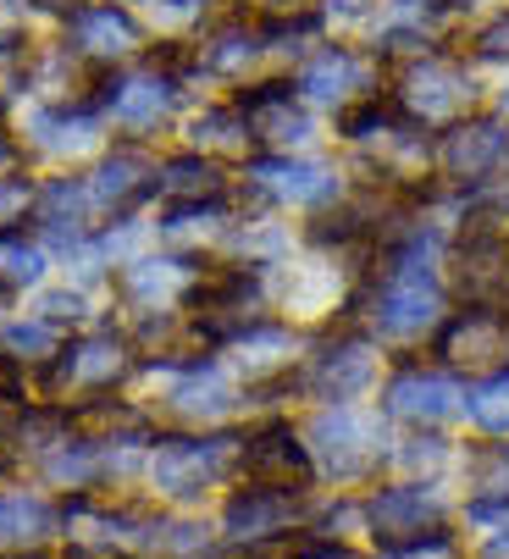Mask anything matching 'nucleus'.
<instances>
[{
    "label": "nucleus",
    "mask_w": 509,
    "mask_h": 559,
    "mask_svg": "<svg viewBox=\"0 0 509 559\" xmlns=\"http://www.w3.org/2000/svg\"><path fill=\"white\" fill-rule=\"evenodd\" d=\"M238 471L249 483H267V488H310L316 460L310 443H299V432L288 421H261L254 432L238 438Z\"/></svg>",
    "instance_id": "nucleus-7"
},
{
    "label": "nucleus",
    "mask_w": 509,
    "mask_h": 559,
    "mask_svg": "<svg viewBox=\"0 0 509 559\" xmlns=\"http://www.w3.org/2000/svg\"><path fill=\"white\" fill-rule=\"evenodd\" d=\"M144 194H155V162L133 144H117L106 162L95 167L90 178V205H106V211H133Z\"/></svg>",
    "instance_id": "nucleus-14"
},
{
    "label": "nucleus",
    "mask_w": 509,
    "mask_h": 559,
    "mask_svg": "<svg viewBox=\"0 0 509 559\" xmlns=\"http://www.w3.org/2000/svg\"><path fill=\"white\" fill-rule=\"evenodd\" d=\"M238 465L233 432H200V438H155L150 449V483L166 499H200L211 483Z\"/></svg>",
    "instance_id": "nucleus-3"
},
{
    "label": "nucleus",
    "mask_w": 509,
    "mask_h": 559,
    "mask_svg": "<svg viewBox=\"0 0 509 559\" xmlns=\"http://www.w3.org/2000/svg\"><path fill=\"white\" fill-rule=\"evenodd\" d=\"M377 377V355L366 338H327L305 371H299V388L310 399H327V405H350V399H360Z\"/></svg>",
    "instance_id": "nucleus-9"
},
{
    "label": "nucleus",
    "mask_w": 509,
    "mask_h": 559,
    "mask_svg": "<svg viewBox=\"0 0 509 559\" xmlns=\"http://www.w3.org/2000/svg\"><path fill=\"white\" fill-rule=\"evenodd\" d=\"M67 28H72V50L78 56H95V61L139 50V23L122 7H111V0H106V7H72L67 12Z\"/></svg>",
    "instance_id": "nucleus-15"
},
{
    "label": "nucleus",
    "mask_w": 509,
    "mask_h": 559,
    "mask_svg": "<svg viewBox=\"0 0 509 559\" xmlns=\"http://www.w3.org/2000/svg\"><path fill=\"white\" fill-rule=\"evenodd\" d=\"M399 117H404L399 100H388V95H366L360 106H344V117H338V133H344V139H377V133H388Z\"/></svg>",
    "instance_id": "nucleus-27"
},
{
    "label": "nucleus",
    "mask_w": 509,
    "mask_h": 559,
    "mask_svg": "<svg viewBox=\"0 0 509 559\" xmlns=\"http://www.w3.org/2000/svg\"><path fill=\"white\" fill-rule=\"evenodd\" d=\"M476 56H487V61H504L509 56V12L476 34Z\"/></svg>",
    "instance_id": "nucleus-34"
},
{
    "label": "nucleus",
    "mask_w": 509,
    "mask_h": 559,
    "mask_svg": "<svg viewBox=\"0 0 509 559\" xmlns=\"http://www.w3.org/2000/svg\"><path fill=\"white\" fill-rule=\"evenodd\" d=\"M327 12L332 17H360V12H371V0H327Z\"/></svg>",
    "instance_id": "nucleus-35"
},
{
    "label": "nucleus",
    "mask_w": 509,
    "mask_h": 559,
    "mask_svg": "<svg viewBox=\"0 0 509 559\" xmlns=\"http://www.w3.org/2000/svg\"><path fill=\"white\" fill-rule=\"evenodd\" d=\"M61 510L39 493H0V548L12 554H34L45 537H56Z\"/></svg>",
    "instance_id": "nucleus-17"
},
{
    "label": "nucleus",
    "mask_w": 509,
    "mask_h": 559,
    "mask_svg": "<svg viewBox=\"0 0 509 559\" xmlns=\"http://www.w3.org/2000/svg\"><path fill=\"white\" fill-rule=\"evenodd\" d=\"M128 371H133V344L122 333H83V338L61 344V355L50 360L45 382L56 393H90V399H100Z\"/></svg>",
    "instance_id": "nucleus-5"
},
{
    "label": "nucleus",
    "mask_w": 509,
    "mask_h": 559,
    "mask_svg": "<svg viewBox=\"0 0 509 559\" xmlns=\"http://www.w3.org/2000/svg\"><path fill=\"white\" fill-rule=\"evenodd\" d=\"M189 133H194V144H249V128H244V117H238L233 106H227V111H205V117H194Z\"/></svg>",
    "instance_id": "nucleus-29"
},
{
    "label": "nucleus",
    "mask_w": 509,
    "mask_h": 559,
    "mask_svg": "<svg viewBox=\"0 0 509 559\" xmlns=\"http://www.w3.org/2000/svg\"><path fill=\"white\" fill-rule=\"evenodd\" d=\"M310 460L316 471L338 476V483H355V476H371L382 460H393V449H382L377 421H366L350 405H332L310 421Z\"/></svg>",
    "instance_id": "nucleus-4"
},
{
    "label": "nucleus",
    "mask_w": 509,
    "mask_h": 559,
    "mask_svg": "<svg viewBox=\"0 0 509 559\" xmlns=\"http://www.w3.org/2000/svg\"><path fill=\"white\" fill-rule=\"evenodd\" d=\"M205 7H211V0H144V12L155 17V23H200L205 17Z\"/></svg>",
    "instance_id": "nucleus-32"
},
{
    "label": "nucleus",
    "mask_w": 509,
    "mask_h": 559,
    "mask_svg": "<svg viewBox=\"0 0 509 559\" xmlns=\"http://www.w3.org/2000/svg\"><path fill=\"white\" fill-rule=\"evenodd\" d=\"M34 144L50 155H72V150H90L100 139V117L90 106H72V111H34Z\"/></svg>",
    "instance_id": "nucleus-22"
},
{
    "label": "nucleus",
    "mask_w": 509,
    "mask_h": 559,
    "mask_svg": "<svg viewBox=\"0 0 509 559\" xmlns=\"http://www.w3.org/2000/svg\"><path fill=\"white\" fill-rule=\"evenodd\" d=\"M272 7H299V0H272Z\"/></svg>",
    "instance_id": "nucleus-37"
},
{
    "label": "nucleus",
    "mask_w": 509,
    "mask_h": 559,
    "mask_svg": "<svg viewBox=\"0 0 509 559\" xmlns=\"http://www.w3.org/2000/svg\"><path fill=\"white\" fill-rule=\"evenodd\" d=\"M155 189L161 194H173L178 205H216L222 189H227V173L211 162V155H173L161 173H155Z\"/></svg>",
    "instance_id": "nucleus-18"
},
{
    "label": "nucleus",
    "mask_w": 509,
    "mask_h": 559,
    "mask_svg": "<svg viewBox=\"0 0 509 559\" xmlns=\"http://www.w3.org/2000/svg\"><path fill=\"white\" fill-rule=\"evenodd\" d=\"M449 266H454V294L465 299V310L509 316V227L498 216H465Z\"/></svg>",
    "instance_id": "nucleus-2"
},
{
    "label": "nucleus",
    "mask_w": 509,
    "mask_h": 559,
    "mask_svg": "<svg viewBox=\"0 0 509 559\" xmlns=\"http://www.w3.org/2000/svg\"><path fill=\"white\" fill-rule=\"evenodd\" d=\"M360 84H366V61L350 56V50H338V45L310 56L299 67V78H294V90L310 95V100H350V90H360Z\"/></svg>",
    "instance_id": "nucleus-19"
},
{
    "label": "nucleus",
    "mask_w": 509,
    "mask_h": 559,
    "mask_svg": "<svg viewBox=\"0 0 509 559\" xmlns=\"http://www.w3.org/2000/svg\"><path fill=\"white\" fill-rule=\"evenodd\" d=\"M45 255L34 245H23V233H0V288H28L39 283Z\"/></svg>",
    "instance_id": "nucleus-28"
},
{
    "label": "nucleus",
    "mask_w": 509,
    "mask_h": 559,
    "mask_svg": "<svg viewBox=\"0 0 509 559\" xmlns=\"http://www.w3.org/2000/svg\"><path fill=\"white\" fill-rule=\"evenodd\" d=\"M393 460H399V465H410V471H421V465H443V460H449V449H443V438H438V432H427V438L415 432V438H404V443L393 449Z\"/></svg>",
    "instance_id": "nucleus-31"
},
{
    "label": "nucleus",
    "mask_w": 509,
    "mask_h": 559,
    "mask_svg": "<svg viewBox=\"0 0 509 559\" xmlns=\"http://www.w3.org/2000/svg\"><path fill=\"white\" fill-rule=\"evenodd\" d=\"M465 416H471L482 432L509 438V366L493 371V377H482V382L465 393Z\"/></svg>",
    "instance_id": "nucleus-25"
},
{
    "label": "nucleus",
    "mask_w": 509,
    "mask_h": 559,
    "mask_svg": "<svg viewBox=\"0 0 509 559\" xmlns=\"http://www.w3.org/2000/svg\"><path fill=\"white\" fill-rule=\"evenodd\" d=\"M39 316L50 328H61V322H78L83 316V294H72V288H56V294H45L39 299Z\"/></svg>",
    "instance_id": "nucleus-33"
},
{
    "label": "nucleus",
    "mask_w": 509,
    "mask_h": 559,
    "mask_svg": "<svg viewBox=\"0 0 509 559\" xmlns=\"http://www.w3.org/2000/svg\"><path fill=\"white\" fill-rule=\"evenodd\" d=\"M382 411L393 421H415V427H438L449 421L454 411H465V388L443 371H421V366H404L388 393H382Z\"/></svg>",
    "instance_id": "nucleus-11"
},
{
    "label": "nucleus",
    "mask_w": 509,
    "mask_h": 559,
    "mask_svg": "<svg viewBox=\"0 0 509 559\" xmlns=\"http://www.w3.org/2000/svg\"><path fill=\"white\" fill-rule=\"evenodd\" d=\"M305 521V493L299 488H267V483H249L227 499L222 510V532L233 543H267V537H288Z\"/></svg>",
    "instance_id": "nucleus-8"
},
{
    "label": "nucleus",
    "mask_w": 509,
    "mask_h": 559,
    "mask_svg": "<svg viewBox=\"0 0 509 559\" xmlns=\"http://www.w3.org/2000/svg\"><path fill=\"white\" fill-rule=\"evenodd\" d=\"M7 162H12V144H7V139H0V167H7Z\"/></svg>",
    "instance_id": "nucleus-36"
},
{
    "label": "nucleus",
    "mask_w": 509,
    "mask_h": 559,
    "mask_svg": "<svg viewBox=\"0 0 509 559\" xmlns=\"http://www.w3.org/2000/svg\"><path fill=\"white\" fill-rule=\"evenodd\" d=\"M83 211H90V183H78V178H56L34 200V222L56 238V245H67V250L83 238Z\"/></svg>",
    "instance_id": "nucleus-20"
},
{
    "label": "nucleus",
    "mask_w": 509,
    "mask_h": 559,
    "mask_svg": "<svg viewBox=\"0 0 509 559\" xmlns=\"http://www.w3.org/2000/svg\"><path fill=\"white\" fill-rule=\"evenodd\" d=\"M438 266H443V233L438 227H415V233H404L399 245L388 250L382 277H371V288L350 310H366V322L377 333H388V338L427 333V328L443 322Z\"/></svg>",
    "instance_id": "nucleus-1"
},
{
    "label": "nucleus",
    "mask_w": 509,
    "mask_h": 559,
    "mask_svg": "<svg viewBox=\"0 0 509 559\" xmlns=\"http://www.w3.org/2000/svg\"><path fill=\"white\" fill-rule=\"evenodd\" d=\"M0 355H12L17 366H23V360H56V355H61V328H50L45 316L7 322V333H0Z\"/></svg>",
    "instance_id": "nucleus-26"
},
{
    "label": "nucleus",
    "mask_w": 509,
    "mask_h": 559,
    "mask_svg": "<svg viewBox=\"0 0 509 559\" xmlns=\"http://www.w3.org/2000/svg\"><path fill=\"white\" fill-rule=\"evenodd\" d=\"M438 162L460 183H482L509 167V122L504 117H460L438 139Z\"/></svg>",
    "instance_id": "nucleus-10"
},
{
    "label": "nucleus",
    "mask_w": 509,
    "mask_h": 559,
    "mask_svg": "<svg viewBox=\"0 0 509 559\" xmlns=\"http://www.w3.org/2000/svg\"><path fill=\"white\" fill-rule=\"evenodd\" d=\"M471 100V78L449 61H415L410 67V90H404V106L415 122H433V117H454L460 106Z\"/></svg>",
    "instance_id": "nucleus-16"
},
{
    "label": "nucleus",
    "mask_w": 509,
    "mask_h": 559,
    "mask_svg": "<svg viewBox=\"0 0 509 559\" xmlns=\"http://www.w3.org/2000/svg\"><path fill=\"white\" fill-rule=\"evenodd\" d=\"M244 178L272 194V200H288V205H327L338 200V173L321 167V162H294V155H254L244 167Z\"/></svg>",
    "instance_id": "nucleus-12"
},
{
    "label": "nucleus",
    "mask_w": 509,
    "mask_h": 559,
    "mask_svg": "<svg viewBox=\"0 0 509 559\" xmlns=\"http://www.w3.org/2000/svg\"><path fill=\"white\" fill-rule=\"evenodd\" d=\"M166 399H173L178 416H222L227 399H233V388L222 382V371H216L211 360H189L184 377L166 388Z\"/></svg>",
    "instance_id": "nucleus-21"
},
{
    "label": "nucleus",
    "mask_w": 509,
    "mask_h": 559,
    "mask_svg": "<svg viewBox=\"0 0 509 559\" xmlns=\"http://www.w3.org/2000/svg\"><path fill=\"white\" fill-rule=\"evenodd\" d=\"M34 200H39L34 178H23V173L0 178V233H12L23 216H34Z\"/></svg>",
    "instance_id": "nucleus-30"
},
{
    "label": "nucleus",
    "mask_w": 509,
    "mask_h": 559,
    "mask_svg": "<svg viewBox=\"0 0 509 559\" xmlns=\"http://www.w3.org/2000/svg\"><path fill=\"white\" fill-rule=\"evenodd\" d=\"M261 50H267V28L227 23V28H216V34L200 45V67H205V72H238V67H249Z\"/></svg>",
    "instance_id": "nucleus-24"
},
{
    "label": "nucleus",
    "mask_w": 509,
    "mask_h": 559,
    "mask_svg": "<svg viewBox=\"0 0 509 559\" xmlns=\"http://www.w3.org/2000/svg\"><path fill=\"white\" fill-rule=\"evenodd\" d=\"M178 106V84L166 72H128V78H111L106 72V95H100V111L117 117L122 128H155L166 111Z\"/></svg>",
    "instance_id": "nucleus-13"
},
{
    "label": "nucleus",
    "mask_w": 509,
    "mask_h": 559,
    "mask_svg": "<svg viewBox=\"0 0 509 559\" xmlns=\"http://www.w3.org/2000/svg\"><path fill=\"white\" fill-rule=\"evenodd\" d=\"M504 111H509V90H504Z\"/></svg>",
    "instance_id": "nucleus-38"
},
{
    "label": "nucleus",
    "mask_w": 509,
    "mask_h": 559,
    "mask_svg": "<svg viewBox=\"0 0 509 559\" xmlns=\"http://www.w3.org/2000/svg\"><path fill=\"white\" fill-rule=\"evenodd\" d=\"M200 266H205V261H200ZM200 266H194V261H173V255H166V261H139V266H128L122 288H128L133 299H189Z\"/></svg>",
    "instance_id": "nucleus-23"
},
{
    "label": "nucleus",
    "mask_w": 509,
    "mask_h": 559,
    "mask_svg": "<svg viewBox=\"0 0 509 559\" xmlns=\"http://www.w3.org/2000/svg\"><path fill=\"white\" fill-rule=\"evenodd\" d=\"M449 521V499L438 493V483H393L377 488L366 504V526L377 537V548H399L415 537H433Z\"/></svg>",
    "instance_id": "nucleus-6"
}]
</instances>
